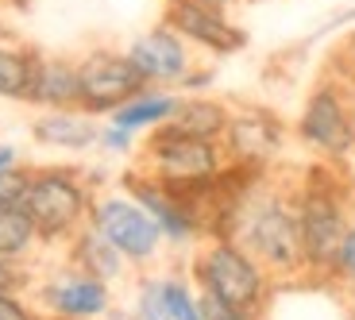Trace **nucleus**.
I'll list each match as a JSON object with an SVG mask.
<instances>
[{"label": "nucleus", "mask_w": 355, "mask_h": 320, "mask_svg": "<svg viewBox=\"0 0 355 320\" xmlns=\"http://www.w3.org/2000/svg\"><path fill=\"white\" fill-rule=\"evenodd\" d=\"M27 100L46 105V108L81 105V97H78V62H66V58H39L35 78H31V89H27Z\"/></svg>", "instance_id": "obj_11"}, {"label": "nucleus", "mask_w": 355, "mask_h": 320, "mask_svg": "<svg viewBox=\"0 0 355 320\" xmlns=\"http://www.w3.org/2000/svg\"><path fill=\"white\" fill-rule=\"evenodd\" d=\"M297 224H302L305 263L320 270L340 267V251H344V240H347V220H344V208L336 205V197L309 193L302 213H297Z\"/></svg>", "instance_id": "obj_7"}, {"label": "nucleus", "mask_w": 355, "mask_h": 320, "mask_svg": "<svg viewBox=\"0 0 355 320\" xmlns=\"http://www.w3.org/2000/svg\"><path fill=\"white\" fill-rule=\"evenodd\" d=\"M73 258L81 263V270H85L89 278H101V282L120 274V251H116L97 228H93V231H81L78 247H73Z\"/></svg>", "instance_id": "obj_19"}, {"label": "nucleus", "mask_w": 355, "mask_h": 320, "mask_svg": "<svg viewBox=\"0 0 355 320\" xmlns=\"http://www.w3.org/2000/svg\"><path fill=\"white\" fill-rule=\"evenodd\" d=\"M209 4H220V8H228V4H232V0H209Z\"/></svg>", "instance_id": "obj_27"}, {"label": "nucleus", "mask_w": 355, "mask_h": 320, "mask_svg": "<svg viewBox=\"0 0 355 320\" xmlns=\"http://www.w3.org/2000/svg\"><path fill=\"white\" fill-rule=\"evenodd\" d=\"M174 108H178V97H170V93H139V97H132L128 105L116 108L112 120L116 127L135 132V127H147V124H166L174 116Z\"/></svg>", "instance_id": "obj_17"}, {"label": "nucleus", "mask_w": 355, "mask_h": 320, "mask_svg": "<svg viewBox=\"0 0 355 320\" xmlns=\"http://www.w3.org/2000/svg\"><path fill=\"white\" fill-rule=\"evenodd\" d=\"M24 213L31 216L39 235L54 240L66 235L85 213V193L78 181L62 178V174H43V178H27V189L19 197Z\"/></svg>", "instance_id": "obj_4"}, {"label": "nucleus", "mask_w": 355, "mask_h": 320, "mask_svg": "<svg viewBox=\"0 0 355 320\" xmlns=\"http://www.w3.org/2000/svg\"><path fill=\"white\" fill-rule=\"evenodd\" d=\"M201 282H205V294L220 297L232 309L251 312L263 301V270H259L255 258H251L248 251H240L236 243H216V247L205 251Z\"/></svg>", "instance_id": "obj_2"}, {"label": "nucleus", "mask_w": 355, "mask_h": 320, "mask_svg": "<svg viewBox=\"0 0 355 320\" xmlns=\"http://www.w3.org/2000/svg\"><path fill=\"white\" fill-rule=\"evenodd\" d=\"M35 235L39 231L31 224V216L24 213V205H0V255L8 258L24 255Z\"/></svg>", "instance_id": "obj_20"}, {"label": "nucleus", "mask_w": 355, "mask_h": 320, "mask_svg": "<svg viewBox=\"0 0 355 320\" xmlns=\"http://www.w3.org/2000/svg\"><path fill=\"white\" fill-rule=\"evenodd\" d=\"M19 282V270L8 255H0V294H12V285Z\"/></svg>", "instance_id": "obj_25"}, {"label": "nucleus", "mask_w": 355, "mask_h": 320, "mask_svg": "<svg viewBox=\"0 0 355 320\" xmlns=\"http://www.w3.org/2000/svg\"><path fill=\"white\" fill-rule=\"evenodd\" d=\"M97 231L128 258H151L162 235L155 216L124 197H108L97 205Z\"/></svg>", "instance_id": "obj_8"}, {"label": "nucleus", "mask_w": 355, "mask_h": 320, "mask_svg": "<svg viewBox=\"0 0 355 320\" xmlns=\"http://www.w3.org/2000/svg\"><path fill=\"white\" fill-rule=\"evenodd\" d=\"M46 301L58 317H70V320H81V317H101L108 309V294H105V282L101 278H70V282H58L46 290Z\"/></svg>", "instance_id": "obj_13"}, {"label": "nucleus", "mask_w": 355, "mask_h": 320, "mask_svg": "<svg viewBox=\"0 0 355 320\" xmlns=\"http://www.w3.org/2000/svg\"><path fill=\"white\" fill-rule=\"evenodd\" d=\"M143 73L132 66L128 54L116 51H93L78 62V97L89 112H116L132 97L143 93Z\"/></svg>", "instance_id": "obj_1"}, {"label": "nucleus", "mask_w": 355, "mask_h": 320, "mask_svg": "<svg viewBox=\"0 0 355 320\" xmlns=\"http://www.w3.org/2000/svg\"><path fill=\"white\" fill-rule=\"evenodd\" d=\"M166 24L186 43L205 46V51H213V54H236L240 46H248L243 27H236L228 19V12L220 4H209V0H170Z\"/></svg>", "instance_id": "obj_6"}, {"label": "nucleus", "mask_w": 355, "mask_h": 320, "mask_svg": "<svg viewBox=\"0 0 355 320\" xmlns=\"http://www.w3.org/2000/svg\"><path fill=\"white\" fill-rule=\"evenodd\" d=\"M35 135H39V143H51V147H89V143L101 139L93 120L73 116V112H66V108L35 120Z\"/></svg>", "instance_id": "obj_16"}, {"label": "nucleus", "mask_w": 355, "mask_h": 320, "mask_svg": "<svg viewBox=\"0 0 355 320\" xmlns=\"http://www.w3.org/2000/svg\"><path fill=\"white\" fill-rule=\"evenodd\" d=\"M166 127L197 135V139H216V135L228 127V112H224V105H216V100H178V108L166 120Z\"/></svg>", "instance_id": "obj_15"}, {"label": "nucleus", "mask_w": 355, "mask_h": 320, "mask_svg": "<svg viewBox=\"0 0 355 320\" xmlns=\"http://www.w3.org/2000/svg\"><path fill=\"white\" fill-rule=\"evenodd\" d=\"M0 320H31V312L19 301H12L8 294H0Z\"/></svg>", "instance_id": "obj_26"}, {"label": "nucleus", "mask_w": 355, "mask_h": 320, "mask_svg": "<svg viewBox=\"0 0 355 320\" xmlns=\"http://www.w3.org/2000/svg\"><path fill=\"white\" fill-rule=\"evenodd\" d=\"M224 132H228V147L248 162H263L266 154H275L278 143H282V124H275L266 112L236 116V120H228Z\"/></svg>", "instance_id": "obj_12"}, {"label": "nucleus", "mask_w": 355, "mask_h": 320, "mask_svg": "<svg viewBox=\"0 0 355 320\" xmlns=\"http://www.w3.org/2000/svg\"><path fill=\"white\" fill-rule=\"evenodd\" d=\"M340 270L355 282V228H347V240H344V251H340Z\"/></svg>", "instance_id": "obj_24"}, {"label": "nucleus", "mask_w": 355, "mask_h": 320, "mask_svg": "<svg viewBox=\"0 0 355 320\" xmlns=\"http://www.w3.org/2000/svg\"><path fill=\"white\" fill-rule=\"evenodd\" d=\"M243 240H248L251 258H263L275 270H293L305 263L302 251V224L290 208H282L278 201H266L243 224Z\"/></svg>", "instance_id": "obj_3"}, {"label": "nucleus", "mask_w": 355, "mask_h": 320, "mask_svg": "<svg viewBox=\"0 0 355 320\" xmlns=\"http://www.w3.org/2000/svg\"><path fill=\"white\" fill-rule=\"evenodd\" d=\"M147 154L162 181H209L220 170V154H216L213 139H197V135L174 132V127L155 132Z\"/></svg>", "instance_id": "obj_5"}, {"label": "nucleus", "mask_w": 355, "mask_h": 320, "mask_svg": "<svg viewBox=\"0 0 355 320\" xmlns=\"http://www.w3.org/2000/svg\"><path fill=\"white\" fill-rule=\"evenodd\" d=\"M128 58L132 66L143 73V81H159V85H174V81H186L189 73V43L178 35L170 24L155 27L147 35H139L128 46Z\"/></svg>", "instance_id": "obj_10"}, {"label": "nucleus", "mask_w": 355, "mask_h": 320, "mask_svg": "<svg viewBox=\"0 0 355 320\" xmlns=\"http://www.w3.org/2000/svg\"><path fill=\"white\" fill-rule=\"evenodd\" d=\"M297 132H302V139L309 143V147H317V151H324V154L352 151L355 124H352V112H347L340 89L320 85V89L305 100V112H302Z\"/></svg>", "instance_id": "obj_9"}, {"label": "nucleus", "mask_w": 355, "mask_h": 320, "mask_svg": "<svg viewBox=\"0 0 355 320\" xmlns=\"http://www.w3.org/2000/svg\"><path fill=\"white\" fill-rule=\"evenodd\" d=\"M201 312H205V320H248L243 309H232V305H224L220 297H213V294L201 297Z\"/></svg>", "instance_id": "obj_23"}, {"label": "nucleus", "mask_w": 355, "mask_h": 320, "mask_svg": "<svg viewBox=\"0 0 355 320\" xmlns=\"http://www.w3.org/2000/svg\"><path fill=\"white\" fill-rule=\"evenodd\" d=\"M35 62H39V54L0 43V97L27 100L31 78H35Z\"/></svg>", "instance_id": "obj_18"}, {"label": "nucleus", "mask_w": 355, "mask_h": 320, "mask_svg": "<svg viewBox=\"0 0 355 320\" xmlns=\"http://www.w3.org/2000/svg\"><path fill=\"white\" fill-rule=\"evenodd\" d=\"M135 197L143 201V208L155 216V224H159L166 235H174V240H186V235H193V213H189L182 201H178L174 193H170L166 186H151V181H132Z\"/></svg>", "instance_id": "obj_14"}, {"label": "nucleus", "mask_w": 355, "mask_h": 320, "mask_svg": "<svg viewBox=\"0 0 355 320\" xmlns=\"http://www.w3.org/2000/svg\"><path fill=\"white\" fill-rule=\"evenodd\" d=\"M27 189V178L12 166H0V205H19V197Z\"/></svg>", "instance_id": "obj_22"}, {"label": "nucleus", "mask_w": 355, "mask_h": 320, "mask_svg": "<svg viewBox=\"0 0 355 320\" xmlns=\"http://www.w3.org/2000/svg\"><path fill=\"white\" fill-rule=\"evenodd\" d=\"M159 297H162V309H166V320H205L201 301H193L182 282H159Z\"/></svg>", "instance_id": "obj_21"}]
</instances>
